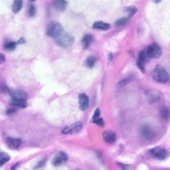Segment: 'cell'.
I'll return each instance as SVG.
<instances>
[{"mask_svg":"<svg viewBox=\"0 0 170 170\" xmlns=\"http://www.w3.org/2000/svg\"><path fill=\"white\" fill-rule=\"evenodd\" d=\"M23 7V2L21 0H15L14 2L13 3V5L11 6L12 11L15 14H17L19 11L21 10Z\"/></svg>","mask_w":170,"mask_h":170,"instance_id":"e0dca14e","label":"cell"},{"mask_svg":"<svg viewBox=\"0 0 170 170\" xmlns=\"http://www.w3.org/2000/svg\"><path fill=\"white\" fill-rule=\"evenodd\" d=\"M141 134L145 140H152L155 137V132L150 126L145 125L142 128Z\"/></svg>","mask_w":170,"mask_h":170,"instance_id":"52a82bcc","label":"cell"},{"mask_svg":"<svg viewBox=\"0 0 170 170\" xmlns=\"http://www.w3.org/2000/svg\"><path fill=\"white\" fill-rule=\"evenodd\" d=\"M145 51L146 56L152 58H158L161 56L162 53L161 47L156 43H153L150 45Z\"/></svg>","mask_w":170,"mask_h":170,"instance_id":"277c9868","label":"cell"},{"mask_svg":"<svg viewBox=\"0 0 170 170\" xmlns=\"http://www.w3.org/2000/svg\"><path fill=\"white\" fill-rule=\"evenodd\" d=\"M93 35L90 34H87L84 36L83 40H82V43H83L84 48H87L90 46L93 41Z\"/></svg>","mask_w":170,"mask_h":170,"instance_id":"ac0fdd59","label":"cell"},{"mask_svg":"<svg viewBox=\"0 0 170 170\" xmlns=\"http://www.w3.org/2000/svg\"><path fill=\"white\" fill-rule=\"evenodd\" d=\"M9 159H10V156L7 153H1V157H0V164H1V165H3L6 162H9Z\"/></svg>","mask_w":170,"mask_h":170,"instance_id":"44dd1931","label":"cell"},{"mask_svg":"<svg viewBox=\"0 0 170 170\" xmlns=\"http://www.w3.org/2000/svg\"><path fill=\"white\" fill-rule=\"evenodd\" d=\"M78 104H79V108L81 110L84 111L87 110L89 106V99L86 94L81 93L79 94Z\"/></svg>","mask_w":170,"mask_h":170,"instance_id":"9c48e42d","label":"cell"},{"mask_svg":"<svg viewBox=\"0 0 170 170\" xmlns=\"http://www.w3.org/2000/svg\"><path fill=\"white\" fill-rule=\"evenodd\" d=\"M127 11L129 14V17H132V15H134L136 11H137V8L134 7V6H131V7H129L127 9Z\"/></svg>","mask_w":170,"mask_h":170,"instance_id":"484cf974","label":"cell"},{"mask_svg":"<svg viewBox=\"0 0 170 170\" xmlns=\"http://www.w3.org/2000/svg\"><path fill=\"white\" fill-rule=\"evenodd\" d=\"M99 117H100V110L98 109L95 111H94V115L93 116V120L96 119V118H99Z\"/></svg>","mask_w":170,"mask_h":170,"instance_id":"83f0119b","label":"cell"},{"mask_svg":"<svg viewBox=\"0 0 170 170\" xmlns=\"http://www.w3.org/2000/svg\"><path fill=\"white\" fill-rule=\"evenodd\" d=\"M68 159V155L64 152H58L53 160V165L55 166H58L63 163L67 162Z\"/></svg>","mask_w":170,"mask_h":170,"instance_id":"ba28073f","label":"cell"},{"mask_svg":"<svg viewBox=\"0 0 170 170\" xmlns=\"http://www.w3.org/2000/svg\"><path fill=\"white\" fill-rule=\"evenodd\" d=\"M6 143L9 148L12 150L18 149L21 144V140L19 138H8L6 140Z\"/></svg>","mask_w":170,"mask_h":170,"instance_id":"4fadbf2b","label":"cell"},{"mask_svg":"<svg viewBox=\"0 0 170 170\" xmlns=\"http://www.w3.org/2000/svg\"><path fill=\"white\" fill-rule=\"evenodd\" d=\"M92 122H93V123L96 124H97L98 126H101V127L104 126V120H103V119L102 118H100V117L98 118H96V119L92 120Z\"/></svg>","mask_w":170,"mask_h":170,"instance_id":"d4e9b609","label":"cell"},{"mask_svg":"<svg viewBox=\"0 0 170 170\" xmlns=\"http://www.w3.org/2000/svg\"><path fill=\"white\" fill-rule=\"evenodd\" d=\"M24 42H25V39L24 38H21L17 42V44H21V43H24Z\"/></svg>","mask_w":170,"mask_h":170,"instance_id":"d6a6232c","label":"cell"},{"mask_svg":"<svg viewBox=\"0 0 170 170\" xmlns=\"http://www.w3.org/2000/svg\"><path fill=\"white\" fill-rule=\"evenodd\" d=\"M130 80H131V78L126 77L125 78H124V79H122V80L120 82L119 85H120V86H123V85H125L127 83H128Z\"/></svg>","mask_w":170,"mask_h":170,"instance_id":"4316f807","label":"cell"},{"mask_svg":"<svg viewBox=\"0 0 170 170\" xmlns=\"http://www.w3.org/2000/svg\"><path fill=\"white\" fill-rule=\"evenodd\" d=\"M15 112V110L14 109H9L7 111V114H8V115H11V114H14Z\"/></svg>","mask_w":170,"mask_h":170,"instance_id":"f546056e","label":"cell"},{"mask_svg":"<svg viewBox=\"0 0 170 170\" xmlns=\"http://www.w3.org/2000/svg\"><path fill=\"white\" fill-rule=\"evenodd\" d=\"M63 33V28L59 23L52 21L47 25V34L51 37L57 39Z\"/></svg>","mask_w":170,"mask_h":170,"instance_id":"7a4b0ae2","label":"cell"},{"mask_svg":"<svg viewBox=\"0 0 170 170\" xmlns=\"http://www.w3.org/2000/svg\"><path fill=\"white\" fill-rule=\"evenodd\" d=\"M150 153L153 158L163 160L168 157V152L162 147H155L150 150Z\"/></svg>","mask_w":170,"mask_h":170,"instance_id":"5b68a950","label":"cell"},{"mask_svg":"<svg viewBox=\"0 0 170 170\" xmlns=\"http://www.w3.org/2000/svg\"><path fill=\"white\" fill-rule=\"evenodd\" d=\"M96 58L94 56H90L87 58L86 61V65L88 68H92L94 67L96 63Z\"/></svg>","mask_w":170,"mask_h":170,"instance_id":"d6986e66","label":"cell"},{"mask_svg":"<svg viewBox=\"0 0 170 170\" xmlns=\"http://www.w3.org/2000/svg\"><path fill=\"white\" fill-rule=\"evenodd\" d=\"M45 164V159H42L40 162H39V163L38 164L39 165L37 166V168H40V167L43 166Z\"/></svg>","mask_w":170,"mask_h":170,"instance_id":"4dcf8cb0","label":"cell"},{"mask_svg":"<svg viewBox=\"0 0 170 170\" xmlns=\"http://www.w3.org/2000/svg\"><path fill=\"white\" fill-rule=\"evenodd\" d=\"M9 95L13 99H27V94L21 90H8Z\"/></svg>","mask_w":170,"mask_h":170,"instance_id":"30bf717a","label":"cell"},{"mask_svg":"<svg viewBox=\"0 0 170 170\" xmlns=\"http://www.w3.org/2000/svg\"><path fill=\"white\" fill-rule=\"evenodd\" d=\"M82 128H83V123L81 122H77L71 126L65 127L62 131V134H69L77 133L80 131Z\"/></svg>","mask_w":170,"mask_h":170,"instance_id":"8992f818","label":"cell"},{"mask_svg":"<svg viewBox=\"0 0 170 170\" xmlns=\"http://www.w3.org/2000/svg\"><path fill=\"white\" fill-rule=\"evenodd\" d=\"M36 13V9L35 5L33 4H31L29 5V11H28V15L30 17H33V16L35 15Z\"/></svg>","mask_w":170,"mask_h":170,"instance_id":"cb8c5ba5","label":"cell"},{"mask_svg":"<svg viewBox=\"0 0 170 170\" xmlns=\"http://www.w3.org/2000/svg\"><path fill=\"white\" fill-rule=\"evenodd\" d=\"M10 104L14 107L20 108V109H25L27 106V100L23 99H11L10 101Z\"/></svg>","mask_w":170,"mask_h":170,"instance_id":"5bb4252c","label":"cell"},{"mask_svg":"<svg viewBox=\"0 0 170 170\" xmlns=\"http://www.w3.org/2000/svg\"><path fill=\"white\" fill-rule=\"evenodd\" d=\"M118 165L119 167H120V168H122L123 169H126L129 168V165H128L126 164H123V163H118Z\"/></svg>","mask_w":170,"mask_h":170,"instance_id":"f1b7e54d","label":"cell"},{"mask_svg":"<svg viewBox=\"0 0 170 170\" xmlns=\"http://www.w3.org/2000/svg\"><path fill=\"white\" fill-rule=\"evenodd\" d=\"M54 5L57 10L63 11L67 8V2L66 1H63V0H57V1L54 2Z\"/></svg>","mask_w":170,"mask_h":170,"instance_id":"2e32d148","label":"cell"},{"mask_svg":"<svg viewBox=\"0 0 170 170\" xmlns=\"http://www.w3.org/2000/svg\"><path fill=\"white\" fill-rule=\"evenodd\" d=\"M160 114L163 119H167L169 116V111L166 107H163L160 110Z\"/></svg>","mask_w":170,"mask_h":170,"instance_id":"603a6c76","label":"cell"},{"mask_svg":"<svg viewBox=\"0 0 170 170\" xmlns=\"http://www.w3.org/2000/svg\"><path fill=\"white\" fill-rule=\"evenodd\" d=\"M17 42H13V41H9L7 42L4 45V48L5 49H6L7 51H14L15 50V49L16 48V46H17Z\"/></svg>","mask_w":170,"mask_h":170,"instance_id":"ffe728a7","label":"cell"},{"mask_svg":"<svg viewBox=\"0 0 170 170\" xmlns=\"http://www.w3.org/2000/svg\"><path fill=\"white\" fill-rule=\"evenodd\" d=\"M5 61V58L4 57V55H3L2 53H1V58H0V62H1V63L2 64Z\"/></svg>","mask_w":170,"mask_h":170,"instance_id":"1f68e13d","label":"cell"},{"mask_svg":"<svg viewBox=\"0 0 170 170\" xmlns=\"http://www.w3.org/2000/svg\"><path fill=\"white\" fill-rule=\"evenodd\" d=\"M110 25L107 24V23H104L101 21H98L94 22L93 25V27L96 29H99V30H104L106 31L108 29H109Z\"/></svg>","mask_w":170,"mask_h":170,"instance_id":"9a60e30c","label":"cell"},{"mask_svg":"<svg viewBox=\"0 0 170 170\" xmlns=\"http://www.w3.org/2000/svg\"><path fill=\"white\" fill-rule=\"evenodd\" d=\"M104 141L108 143H113L116 140V136L115 133L110 130H108L103 132L102 134Z\"/></svg>","mask_w":170,"mask_h":170,"instance_id":"7c38bea8","label":"cell"},{"mask_svg":"<svg viewBox=\"0 0 170 170\" xmlns=\"http://www.w3.org/2000/svg\"><path fill=\"white\" fill-rule=\"evenodd\" d=\"M128 21V20L127 18H121L116 21L115 25L118 27H122V26L125 25L127 24Z\"/></svg>","mask_w":170,"mask_h":170,"instance_id":"7402d4cb","label":"cell"},{"mask_svg":"<svg viewBox=\"0 0 170 170\" xmlns=\"http://www.w3.org/2000/svg\"><path fill=\"white\" fill-rule=\"evenodd\" d=\"M146 54L145 51H140L139 53L138 61H137V66L140 68L142 73H145V64L146 63Z\"/></svg>","mask_w":170,"mask_h":170,"instance_id":"8fae6325","label":"cell"},{"mask_svg":"<svg viewBox=\"0 0 170 170\" xmlns=\"http://www.w3.org/2000/svg\"><path fill=\"white\" fill-rule=\"evenodd\" d=\"M153 79L159 83H165L169 81V74L162 65H157L152 72Z\"/></svg>","mask_w":170,"mask_h":170,"instance_id":"6da1fadb","label":"cell"},{"mask_svg":"<svg viewBox=\"0 0 170 170\" xmlns=\"http://www.w3.org/2000/svg\"><path fill=\"white\" fill-rule=\"evenodd\" d=\"M74 39L73 36L67 33H63L56 39L57 44L63 48H68L73 45Z\"/></svg>","mask_w":170,"mask_h":170,"instance_id":"3957f363","label":"cell"}]
</instances>
